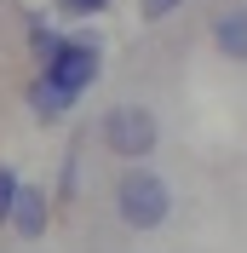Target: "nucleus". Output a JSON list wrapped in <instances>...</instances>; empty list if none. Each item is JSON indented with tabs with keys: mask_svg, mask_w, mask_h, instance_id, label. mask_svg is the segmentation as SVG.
<instances>
[{
	"mask_svg": "<svg viewBox=\"0 0 247 253\" xmlns=\"http://www.w3.org/2000/svg\"><path fill=\"white\" fill-rule=\"evenodd\" d=\"M178 6H184V0H144V17H150V23H161V17L178 12Z\"/></svg>",
	"mask_w": 247,
	"mask_h": 253,
	"instance_id": "nucleus-10",
	"label": "nucleus"
},
{
	"mask_svg": "<svg viewBox=\"0 0 247 253\" xmlns=\"http://www.w3.org/2000/svg\"><path fill=\"white\" fill-rule=\"evenodd\" d=\"M104 144L115 150V156H150V150H155V115L138 110V104L109 110V121H104Z\"/></svg>",
	"mask_w": 247,
	"mask_h": 253,
	"instance_id": "nucleus-3",
	"label": "nucleus"
},
{
	"mask_svg": "<svg viewBox=\"0 0 247 253\" xmlns=\"http://www.w3.org/2000/svg\"><path fill=\"white\" fill-rule=\"evenodd\" d=\"M41 81H52V86H63L69 98H81V92L98 81V41H92V35L63 41V46L46 58V75H41Z\"/></svg>",
	"mask_w": 247,
	"mask_h": 253,
	"instance_id": "nucleus-2",
	"label": "nucleus"
},
{
	"mask_svg": "<svg viewBox=\"0 0 247 253\" xmlns=\"http://www.w3.org/2000/svg\"><path fill=\"white\" fill-rule=\"evenodd\" d=\"M29 41H35V52H41V58H52V52L63 46V41H58V35L46 29V23H35V29H29Z\"/></svg>",
	"mask_w": 247,
	"mask_h": 253,
	"instance_id": "nucleus-8",
	"label": "nucleus"
},
{
	"mask_svg": "<svg viewBox=\"0 0 247 253\" xmlns=\"http://www.w3.org/2000/svg\"><path fill=\"white\" fill-rule=\"evenodd\" d=\"M12 196H17V173H12V167H0V219L12 213Z\"/></svg>",
	"mask_w": 247,
	"mask_h": 253,
	"instance_id": "nucleus-9",
	"label": "nucleus"
},
{
	"mask_svg": "<svg viewBox=\"0 0 247 253\" xmlns=\"http://www.w3.org/2000/svg\"><path fill=\"white\" fill-rule=\"evenodd\" d=\"M29 104H35V115L58 121V115H69V104H75V98L63 92V86H52V81H35V86H29Z\"/></svg>",
	"mask_w": 247,
	"mask_h": 253,
	"instance_id": "nucleus-5",
	"label": "nucleus"
},
{
	"mask_svg": "<svg viewBox=\"0 0 247 253\" xmlns=\"http://www.w3.org/2000/svg\"><path fill=\"white\" fill-rule=\"evenodd\" d=\"M104 6H109V0H58V12H63V17H98Z\"/></svg>",
	"mask_w": 247,
	"mask_h": 253,
	"instance_id": "nucleus-7",
	"label": "nucleus"
},
{
	"mask_svg": "<svg viewBox=\"0 0 247 253\" xmlns=\"http://www.w3.org/2000/svg\"><path fill=\"white\" fill-rule=\"evenodd\" d=\"M218 46L230 52V58H242V52H247V29H242V12L218 17Z\"/></svg>",
	"mask_w": 247,
	"mask_h": 253,
	"instance_id": "nucleus-6",
	"label": "nucleus"
},
{
	"mask_svg": "<svg viewBox=\"0 0 247 253\" xmlns=\"http://www.w3.org/2000/svg\"><path fill=\"white\" fill-rule=\"evenodd\" d=\"M115 207H121V219L132 224V230H155V224L172 213V190L161 184L155 173H121Z\"/></svg>",
	"mask_w": 247,
	"mask_h": 253,
	"instance_id": "nucleus-1",
	"label": "nucleus"
},
{
	"mask_svg": "<svg viewBox=\"0 0 247 253\" xmlns=\"http://www.w3.org/2000/svg\"><path fill=\"white\" fill-rule=\"evenodd\" d=\"M6 219L23 230V236H41L46 230V190H35V184H17V196H12V213Z\"/></svg>",
	"mask_w": 247,
	"mask_h": 253,
	"instance_id": "nucleus-4",
	"label": "nucleus"
}]
</instances>
